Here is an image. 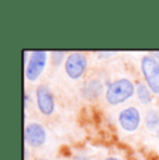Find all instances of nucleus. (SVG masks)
Here are the masks:
<instances>
[{"mask_svg": "<svg viewBox=\"0 0 159 160\" xmlns=\"http://www.w3.org/2000/svg\"><path fill=\"white\" fill-rule=\"evenodd\" d=\"M136 93V85L128 78H117L109 82L105 91L106 102L112 106H117L134 96Z\"/></svg>", "mask_w": 159, "mask_h": 160, "instance_id": "1", "label": "nucleus"}, {"mask_svg": "<svg viewBox=\"0 0 159 160\" xmlns=\"http://www.w3.org/2000/svg\"><path fill=\"white\" fill-rule=\"evenodd\" d=\"M140 68L144 82L149 87L154 95H159V63L154 54H144L140 61Z\"/></svg>", "mask_w": 159, "mask_h": 160, "instance_id": "2", "label": "nucleus"}, {"mask_svg": "<svg viewBox=\"0 0 159 160\" xmlns=\"http://www.w3.org/2000/svg\"><path fill=\"white\" fill-rule=\"evenodd\" d=\"M49 53L45 50H33L29 53V57L25 61V79L29 82H35L39 79L42 72L45 71L48 64Z\"/></svg>", "mask_w": 159, "mask_h": 160, "instance_id": "3", "label": "nucleus"}, {"mask_svg": "<svg viewBox=\"0 0 159 160\" xmlns=\"http://www.w3.org/2000/svg\"><path fill=\"white\" fill-rule=\"evenodd\" d=\"M88 68V58L84 53L80 52H74L70 53L67 57L66 63H64V72L67 74L70 79H81L84 77L85 71Z\"/></svg>", "mask_w": 159, "mask_h": 160, "instance_id": "4", "label": "nucleus"}, {"mask_svg": "<svg viewBox=\"0 0 159 160\" xmlns=\"http://www.w3.org/2000/svg\"><path fill=\"white\" fill-rule=\"evenodd\" d=\"M24 139L28 146L38 149L42 148L46 143L48 139V131L41 122L31 121L25 125V131H24Z\"/></svg>", "mask_w": 159, "mask_h": 160, "instance_id": "5", "label": "nucleus"}, {"mask_svg": "<svg viewBox=\"0 0 159 160\" xmlns=\"http://www.w3.org/2000/svg\"><path fill=\"white\" fill-rule=\"evenodd\" d=\"M117 121L123 131L136 132L141 125V112L136 106H127L119 112Z\"/></svg>", "mask_w": 159, "mask_h": 160, "instance_id": "6", "label": "nucleus"}, {"mask_svg": "<svg viewBox=\"0 0 159 160\" xmlns=\"http://www.w3.org/2000/svg\"><path fill=\"white\" fill-rule=\"evenodd\" d=\"M35 99H36V106L38 110L44 116H52L56 109V102H54V96L52 93L50 88L48 85L42 84L36 87L35 91Z\"/></svg>", "mask_w": 159, "mask_h": 160, "instance_id": "7", "label": "nucleus"}, {"mask_svg": "<svg viewBox=\"0 0 159 160\" xmlns=\"http://www.w3.org/2000/svg\"><path fill=\"white\" fill-rule=\"evenodd\" d=\"M105 91H106V88H103V82L100 81V78H91L88 81H85L84 87L81 89V93L85 99L95 100Z\"/></svg>", "mask_w": 159, "mask_h": 160, "instance_id": "8", "label": "nucleus"}, {"mask_svg": "<svg viewBox=\"0 0 159 160\" xmlns=\"http://www.w3.org/2000/svg\"><path fill=\"white\" fill-rule=\"evenodd\" d=\"M136 95L138 98L140 103L142 104H151L152 100H154V93L145 82L140 81L136 84Z\"/></svg>", "mask_w": 159, "mask_h": 160, "instance_id": "9", "label": "nucleus"}, {"mask_svg": "<svg viewBox=\"0 0 159 160\" xmlns=\"http://www.w3.org/2000/svg\"><path fill=\"white\" fill-rule=\"evenodd\" d=\"M144 124L148 131H158L159 130V110L149 109L146 110L144 117Z\"/></svg>", "mask_w": 159, "mask_h": 160, "instance_id": "10", "label": "nucleus"}, {"mask_svg": "<svg viewBox=\"0 0 159 160\" xmlns=\"http://www.w3.org/2000/svg\"><path fill=\"white\" fill-rule=\"evenodd\" d=\"M67 57H69V54L64 53V52H52L50 53V60H52V64L53 66H60L62 63H66Z\"/></svg>", "mask_w": 159, "mask_h": 160, "instance_id": "11", "label": "nucleus"}, {"mask_svg": "<svg viewBox=\"0 0 159 160\" xmlns=\"http://www.w3.org/2000/svg\"><path fill=\"white\" fill-rule=\"evenodd\" d=\"M113 54H115V53H113V52H99V53H98V56H102V57H105V56H109V57H112L113 56Z\"/></svg>", "mask_w": 159, "mask_h": 160, "instance_id": "12", "label": "nucleus"}, {"mask_svg": "<svg viewBox=\"0 0 159 160\" xmlns=\"http://www.w3.org/2000/svg\"><path fill=\"white\" fill-rule=\"evenodd\" d=\"M24 104H25V107H28V104H29V95L28 93H25V102H24Z\"/></svg>", "mask_w": 159, "mask_h": 160, "instance_id": "13", "label": "nucleus"}, {"mask_svg": "<svg viewBox=\"0 0 159 160\" xmlns=\"http://www.w3.org/2000/svg\"><path fill=\"white\" fill-rule=\"evenodd\" d=\"M74 160H88L87 158H84V156H75Z\"/></svg>", "mask_w": 159, "mask_h": 160, "instance_id": "14", "label": "nucleus"}, {"mask_svg": "<svg viewBox=\"0 0 159 160\" xmlns=\"http://www.w3.org/2000/svg\"><path fill=\"white\" fill-rule=\"evenodd\" d=\"M105 160H121V159H119V158H113V156H112V158H106Z\"/></svg>", "mask_w": 159, "mask_h": 160, "instance_id": "15", "label": "nucleus"}, {"mask_svg": "<svg viewBox=\"0 0 159 160\" xmlns=\"http://www.w3.org/2000/svg\"><path fill=\"white\" fill-rule=\"evenodd\" d=\"M154 56H155V57H156V60H158V63H159V52H156V53H155V54H154Z\"/></svg>", "mask_w": 159, "mask_h": 160, "instance_id": "16", "label": "nucleus"}, {"mask_svg": "<svg viewBox=\"0 0 159 160\" xmlns=\"http://www.w3.org/2000/svg\"><path fill=\"white\" fill-rule=\"evenodd\" d=\"M36 160H49V159H36Z\"/></svg>", "mask_w": 159, "mask_h": 160, "instance_id": "17", "label": "nucleus"}, {"mask_svg": "<svg viewBox=\"0 0 159 160\" xmlns=\"http://www.w3.org/2000/svg\"><path fill=\"white\" fill-rule=\"evenodd\" d=\"M156 135H158V138H159V130L156 131Z\"/></svg>", "mask_w": 159, "mask_h": 160, "instance_id": "18", "label": "nucleus"}]
</instances>
